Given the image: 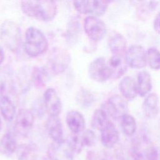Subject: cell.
Wrapping results in <instances>:
<instances>
[{
    "instance_id": "cell-1",
    "label": "cell",
    "mask_w": 160,
    "mask_h": 160,
    "mask_svg": "<svg viewBox=\"0 0 160 160\" xmlns=\"http://www.w3.org/2000/svg\"><path fill=\"white\" fill-rule=\"evenodd\" d=\"M21 8L28 16L42 21L52 20L58 11L57 4L54 1H23Z\"/></svg>"
},
{
    "instance_id": "cell-2",
    "label": "cell",
    "mask_w": 160,
    "mask_h": 160,
    "mask_svg": "<svg viewBox=\"0 0 160 160\" xmlns=\"http://www.w3.org/2000/svg\"><path fill=\"white\" fill-rule=\"evenodd\" d=\"M24 46L26 53L29 57L35 58L46 51L48 42L41 30L31 26L26 31Z\"/></svg>"
},
{
    "instance_id": "cell-3",
    "label": "cell",
    "mask_w": 160,
    "mask_h": 160,
    "mask_svg": "<svg viewBox=\"0 0 160 160\" xmlns=\"http://www.w3.org/2000/svg\"><path fill=\"white\" fill-rule=\"evenodd\" d=\"M0 38L10 51H18L21 45V29L18 24L11 20L4 21L0 28Z\"/></svg>"
},
{
    "instance_id": "cell-4",
    "label": "cell",
    "mask_w": 160,
    "mask_h": 160,
    "mask_svg": "<svg viewBox=\"0 0 160 160\" xmlns=\"http://www.w3.org/2000/svg\"><path fill=\"white\" fill-rule=\"evenodd\" d=\"M71 62V56L69 52L63 48H54L51 52L48 61V70L54 74L64 72Z\"/></svg>"
},
{
    "instance_id": "cell-5",
    "label": "cell",
    "mask_w": 160,
    "mask_h": 160,
    "mask_svg": "<svg viewBox=\"0 0 160 160\" xmlns=\"http://www.w3.org/2000/svg\"><path fill=\"white\" fill-rule=\"evenodd\" d=\"M84 29L88 36L94 41H101L107 31L105 23L92 15L88 16L84 19Z\"/></svg>"
},
{
    "instance_id": "cell-6",
    "label": "cell",
    "mask_w": 160,
    "mask_h": 160,
    "mask_svg": "<svg viewBox=\"0 0 160 160\" xmlns=\"http://www.w3.org/2000/svg\"><path fill=\"white\" fill-rule=\"evenodd\" d=\"M88 74L94 81L103 82L111 78V72L105 58L98 57L89 65Z\"/></svg>"
},
{
    "instance_id": "cell-7",
    "label": "cell",
    "mask_w": 160,
    "mask_h": 160,
    "mask_svg": "<svg viewBox=\"0 0 160 160\" xmlns=\"http://www.w3.org/2000/svg\"><path fill=\"white\" fill-rule=\"evenodd\" d=\"M34 122V116L33 112L28 109H21L16 116L14 130L18 134L26 136L32 129Z\"/></svg>"
},
{
    "instance_id": "cell-8",
    "label": "cell",
    "mask_w": 160,
    "mask_h": 160,
    "mask_svg": "<svg viewBox=\"0 0 160 160\" xmlns=\"http://www.w3.org/2000/svg\"><path fill=\"white\" fill-rule=\"evenodd\" d=\"M125 61L128 66L134 69H141L147 62L146 52L139 45L131 46L125 52Z\"/></svg>"
},
{
    "instance_id": "cell-9",
    "label": "cell",
    "mask_w": 160,
    "mask_h": 160,
    "mask_svg": "<svg viewBox=\"0 0 160 160\" xmlns=\"http://www.w3.org/2000/svg\"><path fill=\"white\" fill-rule=\"evenodd\" d=\"M103 107L108 114L114 119H120L124 115L128 114V111L126 101L119 95L110 97Z\"/></svg>"
},
{
    "instance_id": "cell-10",
    "label": "cell",
    "mask_w": 160,
    "mask_h": 160,
    "mask_svg": "<svg viewBox=\"0 0 160 160\" xmlns=\"http://www.w3.org/2000/svg\"><path fill=\"white\" fill-rule=\"evenodd\" d=\"M44 102L49 116H57L61 112L62 103L57 92L53 88H48L44 92Z\"/></svg>"
},
{
    "instance_id": "cell-11",
    "label": "cell",
    "mask_w": 160,
    "mask_h": 160,
    "mask_svg": "<svg viewBox=\"0 0 160 160\" xmlns=\"http://www.w3.org/2000/svg\"><path fill=\"white\" fill-rule=\"evenodd\" d=\"M132 157L133 160H159L158 148L151 144L144 146L138 143L132 148Z\"/></svg>"
},
{
    "instance_id": "cell-12",
    "label": "cell",
    "mask_w": 160,
    "mask_h": 160,
    "mask_svg": "<svg viewBox=\"0 0 160 160\" xmlns=\"http://www.w3.org/2000/svg\"><path fill=\"white\" fill-rule=\"evenodd\" d=\"M46 128L54 143L59 145L64 143L62 125L58 117L49 116L47 120Z\"/></svg>"
},
{
    "instance_id": "cell-13",
    "label": "cell",
    "mask_w": 160,
    "mask_h": 160,
    "mask_svg": "<svg viewBox=\"0 0 160 160\" xmlns=\"http://www.w3.org/2000/svg\"><path fill=\"white\" fill-rule=\"evenodd\" d=\"M100 131L101 142L106 148H112L118 142L119 139V132L111 121H109Z\"/></svg>"
},
{
    "instance_id": "cell-14",
    "label": "cell",
    "mask_w": 160,
    "mask_h": 160,
    "mask_svg": "<svg viewBox=\"0 0 160 160\" xmlns=\"http://www.w3.org/2000/svg\"><path fill=\"white\" fill-rule=\"evenodd\" d=\"M111 72V78L118 79L124 75L128 69V64L123 56L113 55L107 62Z\"/></svg>"
},
{
    "instance_id": "cell-15",
    "label": "cell",
    "mask_w": 160,
    "mask_h": 160,
    "mask_svg": "<svg viewBox=\"0 0 160 160\" xmlns=\"http://www.w3.org/2000/svg\"><path fill=\"white\" fill-rule=\"evenodd\" d=\"M66 123L73 134H78L85 128V120L82 114L77 111H70L66 114Z\"/></svg>"
},
{
    "instance_id": "cell-16",
    "label": "cell",
    "mask_w": 160,
    "mask_h": 160,
    "mask_svg": "<svg viewBox=\"0 0 160 160\" xmlns=\"http://www.w3.org/2000/svg\"><path fill=\"white\" fill-rule=\"evenodd\" d=\"M108 46L114 55L123 56L126 51L127 41L123 35L116 33L109 37Z\"/></svg>"
},
{
    "instance_id": "cell-17",
    "label": "cell",
    "mask_w": 160,
    "mask_h": 160,
    "mask_svg": "<svg viewBox=\"0 0 160 160\" xmlns=\"http://www.w3.org/2000/svg\"><path fill=\"white\" fill-rule=\"evenodd\" d=\"M63 144L52 143L49 146L48 156L49 160H73L72 153L68 148H64Z\"/></svg>"
},
{
    "instance_id": "cell-18",
    "label": "cell",
    "mask_w": 160,
    "mask_h": 160,
    "mask_svg": "<svg viewBox=\"0 0 160 160\" xmlns=\"http://www.w3.org/2000/svg\"><path fill=\"white\" fill-rule=\"evenodd\" d=\"M119 90L124 98L128 100L134 99L138 94L136 82L130 76H125L119 82Z\"/></svg>"
},
{
    "instance_id": "cell-19",
    "label": "cell",
    "mask_w": 160,
    "mask_h": 160,
    "mask_svg": "<svg viewBox=\"0 0 160 160\" xmlns=\"http://www.w3.org/2000/svg\"><path fill=\"white\" fill-rule=\"evenodd\" d=\"M18 148L15 135L11 131L7 132L0 141V151L3 154L9 156L16 152Z\"/></svg>"
},
{
    "instance_id": "cell-20",
    "label": "cell",
    "mask_w": 160,
    "mask_h": 160,
    "mask_svg": "<svg viewBox=\"0 0 160 160\" xmlns=\"http://www.w3.org/2000/svg\"><path fill=\"white\" fill-rule=\"evenodd\" d=\"M136 86L138 94L141 97L146 96L152 88L151 74L146 71H140L137 76Z\"/></svg>"
},
{
    "instance_id": "cell-21",
    "label": "cell",
    "mask_w": 160,
    "mask_h": 160,
    "mask_svg": "<svg viewBox=\"0 0 160 160\" xmlns=\"http://www.w3.org/2000/svg\"><path fill=\"white\" fill-rule=\"evenodd\" d=\"M142 107L144 112L147 117H155L158 114L159 110L158 95L156 93L149 94L144 101Z\"/></svg>"
},
{
    "instance_id": "cell-22",
    "label": "cell",
    "mask_w": 160,
    "mask_h": 160,
    "mask_svg": "<svg viewBox=\"0 0 160 160\" xmlns=\"http://www.w3.org/2000/svg\"><path fill=\"white\" fill-rule=\"evenodd\" d=\"M0 111L4 119L8 121H11L15 116V106L7 96H1L0 98Z\"/></svg>"
},
{
    "instance_id": "cell-23",
    "label": "cell",
    "mask_w": 160,
    "mask_h": 160,
    "mask_svg": "<svg viewBox=\"0 0 160 160\" xmlns=\"http://www.w3.org/2000/svg\"><path fill=\"white\" fill-rule=\"evenodd\" d=\"M108 119V114L104 108L96 109L92 114L91 118V126L97 130L101 131L103 129L109 122Z\"/></svg>"
},
{
    "instance_id": "cell-24",
    "label": "cell",
    "mask_w": 160,
    "mask_h": 160,
    "mask_svg": "<svg viewBox=\"0 0 160 160\" xmlns=\"http://www.w3.org/2000/svg\"><path fill=\"white\" fill-rule=\"evenodd\" d=\"M16 152L19 160H37L35 149L29 144L18 146Z\"/></svg>"
},
{
    "instance_id": "cell-25",
    "label": "cell",
    "mask_w": 160,
    "mask_h": 160,
    "mask_svg": "<svg viewBox=\"0 0 160 160\" xmlns=\"http://www.w3.org/2000/svg\"><path fill=\"white\" fill-rule=\"evenodd\" d=\"M80 32V24L76 18L69 21L66 31V39L69 44H74L78 39Z\"/></svg>"
},
{
    "instance_id": "cell-26",
    "label": "cell",
    "mask_w": 160,
    "mask_h": 160,
    "mask_svg": "<svg viewBox=\"0 0 160 160\" xmlns=\"http://www.w3.org/2000/svg\"><path fill=\"white\" fill-rule=\"evenodd\" d=\"M121 125L123 132L127 136H132L136 130V122L133 116L126 114L121 119Z\"/></svg>"
},
{
    "instance_id": "cell-27",
    "label": "cell",
    "mask_w": 160,
    "mask_h": 160,
    "mask_svg": "<svg viewBox=\"0 0 160 160\" xmlns=\"http://www.w3.org/2000/svg\"><path fill=\"white\" fill-rule=\"evenodd\" d=\"M49 78V71L44 67L36 68L32 72V79L34 84L38 87L43 86Z\"/></svg>"
},
{
    "instance_id": "cell-28",
    "label": "cell",
    "mask_w": 160,
    "mask_h": 160,
    "mask_svg": "<svg viewBox=\"0 0 160 160\" xmlns=\"http://www.w3.org/2000/svg\"><path fill=\"white\" fill-rule=\"evenodd\" d=\"M66 146L72 153L79 154L82 151L84 146L81 136L76 134H74L68 138Z\"/></svg>"
},
{
    "instance_id": "cell-29",
    "label": "cell",
    "mask_w": 160,
    "mask_h": 160,
    "mask_svg": "<svg viewBox=\"0 0 160 160\" xmlns=\"http://www.w3.org/2000/svg\"><path fill=\"white\" fill-rule=\"evenodd\" d=\"M109 2L108 1H90V14L96 17L104 14L108 9Z\"/></svg>"
},
{
    "instance_id": "cell-30",
    "label": "cell",
    "mask_w": 160,
    "mask_h": 160,
    "mask_svg": "<svg viewBox=\"0 0 160 160\" xmlns=\"http://www.w3.org/2000/svg\"><path fill=\"white\" fill-rule=\"evenodd\" d=\"M147 61L152 69H159V52L156 48H150L147 51Z\"/></svg>"
},
{
    "instance_id": "cell-31",
    "label": "cell",
    "mask_w": 160,
    "mask_h": 160,
    "mask_svg": "<svg viewBox=\"0 0 160 160\" xmlns=\"http://www.w3.org/2000/svg\"><path fill=\"white\" fill-rule=\"evenodd\" d=\"M77 100L81 106L87 108L91 106L94 99L91 92L87 89H81L78 94Z\"/></svg>"
},
{
    "instance_id": "cell-32",
    "label": "cell",
    "mask_w": 160,
    "mask_h": 160,
    "mask_svg": "<svg viewBox=\"0 0 160 160\" xmlns=\"http://www.w3.org/2000/svg\"><path fill=\"white\" fill-rule=\"evenodd\" d=\"M84 146L91 147L96 143V136L94 132L91 129H86L81 136Z\"/></svg>"
},
{
    "instance_id": "cell-33",
    "label": "cell",
    "mask_w": 160,
    "mask_h": 160,
    "mask_svg": "<svg viewBox=\"0 0 160 160\" xmlns=\"http://www.w3.org/2000/svg\"><path fill=\"white\" fill-rule=\"evenodd\" d=\"M73 6L75 9L82 14L90 13V1H74Z\"/></svg>"
},
{
    "instance_id": "cell-34",
    "label": "cell",
    "mask_w": 160,
    "mask_h": 160,
    "mask_svg": "<svg viewBox=\"0 0 160 160\" xmlns=\"http://www.w3.org/2000/svg\"><path fill=\"white\" fill-rule=\"evenodd\" d=\"M153 26L154 30L159 34V13L158 12L154 18L153 22Z\"/></svg>"
},
{
    "instance_id": "cell-35",
    "label": "cell",
    "mask_w": 160,
    "mask_h": 160,
    "mask_svg": "<svg viewBox=\"0 0 160 160\" xmlns=\"http://www.w3.org/2000/svg\"><path fill=\"white\" fill-rule=\"evenodd\" d=\"M5 58V53L2 47L0 45V64L2 63Z\"/></svg>"
},
{
    "instance_id": "cell-36",
    "label": "cell",
    "mask_w": 160,
    "mask_h": 160,
    "mask_svg": "<svg viewBox=\"0 0 160 160\" xmlns=\"http://www.w3.org/2000/svg\"><path fill=\"white\" fill-rule=\"evenodd\" d=\"M1 127H2V122H1V119L0 118V130L1 129Z\"/></svg>"
}]
</instances>
